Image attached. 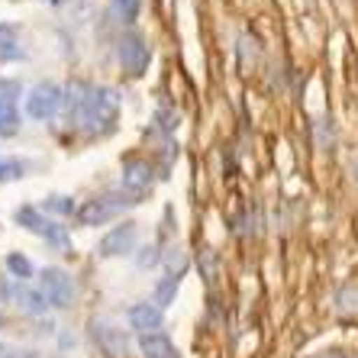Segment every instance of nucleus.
<instances>
[{"mask_svg": "<svg viewBox=\"0 0 358 358\" xmlns=\"http://www.w3.org/2000/svg\"><path fill=\"white\" fill-rule=\"evenodd\" d=\"M20 129V110L13 100L0 97V136H13Z\"/></svg>", "mask_w": 358, "mask_h": 358, "instance_id": "nucleus-14", "label": "nucleus"}, {"mask_svg": "<svg viewBox=\"0 0 358 358\" xmlns=\"http://www.w3.org/2000/svg\"><path fill=\"white\" fill-rule=\"evenodd\" d=\"M17 59H23V49H20L17 36H13V29L0 26V62H17Z\"/></svg>", "mask_w": 358, "mask_h": 358, "instance_id": "nucleus-15", "label": "nucleus"}, {"mask_svg": "<svg viewBox=\"0 0 358 358\" xmlns=\"http://www.w3.org/2000/svg\"><path fill=\"white\" fill-rule=\"evenodd\" d=\"M17 223L26 226L29 233L42 236V233H45V226H49V220H42V213H39L36 207H20V210H17Z\"/></svg>", "mask_w": 358, "mask_h": 358, "instance_id": "nucleus-16", "label": "nucleus"}, {"mask_svg": "<svg viewBox=\"0 0 358 358\" xmlns=\"http://www.w3.org/2000/svg\"><path fill=\"white\" fill-rule=\"evenodd\" d=\"M13 294H17V307H23L29 317H42V313L49 310V300H45V294H42L39 287H26V284L20 281V287Z\"/></svg>", "mask_w": 358, "mask_h": 358, "instance_id": "nucleus-12", "label": "nucleus"}, {"mask_svg": "<svg viewBox=\"0 0 358 358\" xmlns=\"http://www.w3.org/2000/svg\"><path fill=\"white\" fill-rule=\"evenodd\" d=\"M152 187V165L142 159H129L123 165V191L142 197V194Z\"/></svg>", "mask_w": 358, "mask_h": 358, "instance_id": "nucleus-9", "label": "nucleus"}, {"mask_svg": "<svg viewBox=\"0 0 358 358\" xmlns=\"http://www.w3.org/2000/svg\"><path fill=\"white\" fill-rule=\"evenodd\" d=\"M129 326H133L139 336H152V333H162V326H165V313L155 300H142V303H133L129 307Z\"/></svg>", "mask_w": 358, "mask_h": 358, "instance_id": "nucleus-8", "label": "nucleus"}, {"mask_svg": "<svg viewBox=\"0 0 358 358\" xmlns=\"http://www.w3.org/2000/svg\"><path fill=\"white\" fill-rule=\"evenodd\" d=\"M117 59H120V68H123L129 78H142V75H145V68H149L152 49H149V42L142 39L139 33H129V36H123V39H120Z\"/></svg>", "mask_w": 358, "mask_h": 358, "instance_id": "nucleus-5", "label": "nucleus"}, {"mask_svg": "<svg viewBox=\"0 0 358 358\" xmlns=\"http://www.w3.org/2000/svg\"><path fill=\"white\" fill-rule=\"evenodd\" d=\"M352 175H355V181H358V159L352 162Z\"/></svg>", "mask_w": 358, "mask_h": 358, "instance_id": "nucleus-24", "label": "nucleus"}, {"mask_svg": "<svg viewBox=\"0 0 358 358\" xmlns=\"http://www.w3.org/2000/svg\"><path fill=\"white\" fill-rule=\"evenodd\" d=\"M339 307L342 310H358V287H342L339 291Z\"/></svg>", "mask_w": 358, "mask_h": 358, "instance_id": "nucleus-21", "label": "nucleus"}, {"mask_svg": "<svg viewBox=\"0 0 358 358\" xmlns=\"http://www.w3.org/2000/svg\"><path fill=\"white\" fill-rule=\"evenodd\" d=\"M323 358H326V355H323Z\"/></svg>", "mask_w": 358, "mask_h": 358, "instance_id": "nucleus-27", "label": "nucleus"}, {"mask_svg": "<svg viewBox=\"0 0 358 358\" xmlns=\"http://www.w3.org/2000/svg\"><path fill=\"white\" fill-rule=\"evenodd\" d=\"M139 10H142V0H110V17L117 23H136L139 20Z\"/></svg>", "mask_w": 358, "mask_h": 358, "instance_id": "nucleus-13", "label": "nucleus"}, {"mask_svg": "<svg viewBox=\"0 0 358 358\" xmlns=\"http://www.w3.org/2000/svg\"><path fill=\"white\" fill-rule=\"evenodd\" d=\"M23 162H13V159H0V181H10V178H23Z\"/></svg>", "mask_w": 358, "mask_h": 358, "instance_id": "nucleus-19", "label": "nucleus"}, {"mask_svg": "<svg viewBox=\"0 0 358 358\" xmlns=\"http://www.w3.org/2000/svg\"><path fill=\"white\" fill-rule=\"evenodd\" d=\"M49 210H55V213H78V207L68 197H49Z\"/></svg>", "mask_w": 358, "mask_h": 358, "instance_id": "nucleus-22", "label": "nucleus"}, {"mask_svg": "<svg viewBox=\"0 0 358 358\" xmlns=\"http://www.w3.org/2000/svg\"><path fill=\"white\" fill-rule=\"evenodd\" d=\"M65 103V91L52 81H39L26 97V113L33 120H52Z\"/></svg>", "mask_w": 358, "mask_h": 358, "instance_id": "nucleus-4", "label": "nucleus"}, {"mask_svg": "<svg viewBox=\"0 0 358 358\" xmlns=\"http://www.w3.org/2000/svg\"><path fill=\"white\" fill-rule=\"evenodd\" d=\"M42 239L49 242L52 249H59V252H65L68 245H71V239H68V233H65V226H55V223L45 226V233H42Z\"/></svg>", "mask_w": 358, "mask_h": 358, "instance_id": "nucleus-17", "label": "nucleus"}, {"mask_svg": "<svg viewBox=\"0 0 358 358\" xmlns=\"http://www.w3.org/2000/svg\"><path fill=\"white\" fill-rule=\"evenodd\" d=\"M184 268H187V265H178V268H175L171 262H168V271L162 275V281L155 284V303H159L162 310L175 303L178 287H181V278H184Z\"/></svg>", "mask_w": 358, "mask_h": 358, "instance_id": "nucleus-10", "label": "nucleus"}, {"mask_svg": "<svg viewBox=\"0 0 358 358\" xmlns=\"http://www.w3.org/2000/svg\"><path fill=\"white\" fill-rule=\"evenodd\" d=\"M91 336H94V342H97V349L107 358H129V349H133L129 333H126L113 317H94Z\"/></svg>", "mask_w": 358, "mask_h": 358, "instance_id": "nucleus-2", "label": "nucleus"}, {"mask_svg": "<svg viewBox=\"0 0 358 358\" xmlns=\"http://www.w3.org/2000/svg\"><path fill=\"white\" fill-rule=\"evenodd\" d=\"M7 268L20 278V281H29V278H33V265H29V259L20 255V252H10L7 255Z\"/></svg>", "mask_w": 358, "mask_h": 358, "instance_id": "nucleus-18", "label": "nucleus"}, {"mask_svg": "<svg viewBox=\"0 0 358 358\" xmlns=\"http://www.w3.org/2000/svg\"><path fill=\"white\" fill-rule=\"evenodd\" d=\"M39 291L45 294L49 307H55V310H65L75 303V281H71V275L62 271V268H42Z\"/></svg>", "mask_w": 358, "mask_h": 358, "instance_id": "nucleus-3", "label": "nucleus"}, {"mask_svg": "<svg viewBox=\"0 0 358 358\" xmlns=\"http://www.w3.org/2000/svg\"><path fill=\"white\" fill-rule=\"evenodd\" d=\"M126 203H133V200H120L113 197V194H107V197H94L87 200L84 207H78V223L81 226H103L107 220H113L120 213V207H126Z\"/></svg>", "mask_w": 358, "mask_h": 358, "instance_id": "nucleus-7", "label": "nucleus"}, {"mask_svg": "<svg viewBox=\"0 0 358 358\" xmlns=\"http://www.w3.org/2000/svg\"><path fill=\"white\" fill-rule=\"evenodd\" d=\"M0 326H3V317H0Z\"/></svg>", "mask_w": 358, "mask_h": 358, "instance_id": "nucleus-26", "label": "nucleus"}, {"mask_svg": "<svg viewBox=\"0 0 358 358\" xmlns=\"http://www.w3.org/2000/svg\"><path fill=\"white\" fill-rule=\"evenodd\" d=\"M117 113H120V91L117 87H110V84L87 87L81 113H78V126H81L87 136H103L113 129Z\"/></svg>", "mask_w": 358, "mask_h": 358, "instance_id": "nucleus-1", "label": "nucleus"}, {"mask_svg": "<svg viewBox=\"0 0 358 358\" xmlns=\"http://www.w3.org/2000/svg\"><path fill=\"white\" fill-rule=\"evenodd\" d=\"M145 255H139V268H152L159 265V245H152V249H142Z\"/></svg>", "mask_w": 358, "mask_h": 358, "instance_id": "nucleus-23", "label": "nucleus"}, {"mask_svg": "<svg viewBox=\"0 0 358 358\" xmlns=\"http://www.w3.org/2000/svg\"><path fill=\"white\" fill-rule=\"evenodd\" d=\"M326 358H352V355H339V352H333V355H326Z\"/></svg>", "mask_w": 358, "mask_h": 358, "instance_id": "nucleus-25", "label": "nucleus"}, {"mask_svg": "<svg viewBox=\"0 0 358 358\" xmlns=\"http://www.w3.org/2000/svg\"><path fill=\"white\" fill-rule=\"evenodd\" d=\"M155 123H159L162 133H171V129L178 126V113H175V110H168V107H162L159 117H155Z\"/></svg>", "mask_w": 358, "mask_h": 358, "instance_id": "nucleus-20", "label": "nucleus"}, {"mask_svg": "<svg viewBox=\"0 0 358 358\" xmlns=\"http://www.w3.org/2000/svg\"><path fill=\"white\" fill-rule=\"evenodd\" d=\"M139 352L145 358H181L178 345L168 339L165 333H152V336H139Z\"/></svg>", "mask_w": 358, "mask_h": 358, "instance_id": "nucleus-11", "label": "nucleus"}, {"mask_svg": "<svg viewBox=\"0 0 358 358\" xmlns=\"http://www.w3.org/2000/svg\"><path fill=\"white\" fill-rule=\"evenodd\" d=\"M136 239H139V229H136L133 220H126V223L113 226L103 239H100L97 252L100 259H117V255H129V252H136Z\"/></svg>", "mask_w": 358, "mask_h": 358, "instance_id": "nucleus-6", "label": "nucleus"}]
</instances>
